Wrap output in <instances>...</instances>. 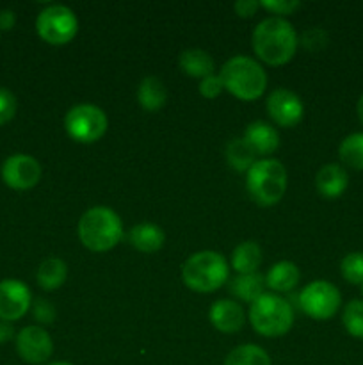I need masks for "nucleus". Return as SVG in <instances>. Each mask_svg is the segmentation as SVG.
<instances>
[{
    "mask_svg": "<svg viewBox=\"0 0 363 365\" xmlns=\"http://www.w3.org/2000/svg\"><path fill=\"white\" fill-rule=\"evenodd\" d=\"M349 185V175L340 164H324L315 177V187L319 195L326 200L340 198Z\"/></svg>",
    "mask_w": 363,
    "mask_h": 365,
    "instance_id": "nucleus-16",
    "label": "nucleus"
},
{
    "mask_svg": "<svg viewBox=\"0 0 363 365\" xmlns=\"http://www.w3.org/2000/svg\"><path fill=\"white\" fill-rule=\"evenodd\" d=\"M338 157L351 170L363 171V132H354L342 139Z\"/></svg>",
    "mask_w": 363,
    "mask_h": 365,
    "instance_id": "nucleus-26",
    "label": "nucleus"
},
{
    "mask_svg": "<svg viewBox=\"0 0 363 365\" xmlns=\"http://www.w3.org/2000/svg\"><path fill=\"white\" fill-rule=\"evenodd\" d=\"M68 278V266L59 257H48L43 260L36 273V280L43 291H57Z\"/></svg>",
    "mask_w": 363,
    "mask_h": 365,
    "instance_id": "nucleus-21",
    "label": "nucleus"
},
{
    "mask_svg": "<svg viewBox=\"0 0 363 365\" xmlns=\"http://www.w3.org/2000/svg\"><path fill=\"white\" fill-rule=\"evenodd\" d=\"M224 155H226L228 164L238 173H248L249 168L256 163L255 152L242 138L231 139L224 148Z\"/></svg>",
    "mask_w": 363,
    "mask_h": 365,
    "instance_id": "nucleus-24",
    "label": "nucleus"
},
{
    "mask_svg": "<svg viewBox=\"0 0 363 365\" xmlns=\"http://www.w3.org/2000/svg\"><path fill=\"white\" fill-rule=\"evenodd\" d=\"M209 319L221 334H237L244 328L246 314L235 299H217L210 307Z\"/></svg>",
    "mask_w": 363,
    "mask_h": 365,
    "instance_id": "nucleus-14",
    "label": "nucleus"
},
{
    "mask_svg": "<svg viewBox=\"0 0 363 365\" xmlns=\"http://www.w3.org/2000/svg\"><path fill=\"white\" fill-rule=\"evenodd\" d=\"M224 365H273L269 353L256 344H242L231 349Z\"/></svg>",
    "mask_w": 363,
    "mask_h": 365,
    "instance_id": "nucleus-25",
    "label": "nucleus"
},
{
    "mask_svg": "<svg viewBox=\"0 0 363 365\" xmlns=\"http://www.w3.org/2000/svg\"><path fill=\"white\" fill-rule=\"evenodd\" d=\"M46 365H75L71 362H53V364H46Z\"/></svg>",
    "mask_w": 363,
    "mask_h": 365,
    "instance_id": "nucleus-38",
    "label": "nucleus"
},
{
    "mask_svg": "<svg viewBox=\"0 0 363 365\" xmlns=\"http://www.w3.org/2000/svg\"><path fill=\"white\" fill-rule=\"evenodd\" d=\"M260 7L273 13L274 16L283 18L298 11L301 7V2L299 0H260Z\"/></svg>",
    "mask_w": 363,
    "mask_h": 365,
    "instance_id": "nucleus-29",
    "label": "nucleus"
},
{
    "mask_svg": "<svg viewBox=\"0 0 363 365\" xmlns=\"http://www.w3.org/2000/svg\"><path fill=\"white\" fill-rule=\"evenodd\" d=\"M342 323L351 337L363 341V299H351L342 312Z\"/></svg>",
    "mask_w": 363,
    "mask_h": 365,
    "instance_id": "nucleus-27",
    "label": "nucleus"
},
{
    "mask_svg": "<svg viewBox=\"0 0 363 365\" xmlns=\"http://www.w3.org/2000/svg\"><path fill=\"white\" fill-rule=\"evenodd\" d=\"M298 305L305 316L315 321H327L340 309L342 296L337 285L331 282L315 280L301 289Z\"/></svg>",
    "mask_w": 363,
    "mask_h": 365,
    "instance_id": "nucleus-9",
    "label": "nucleus"
},
{
    "mask_svg": "<svg viewBox=\"0 0 363 365\" xmlns=\"http://www.w3.org/2000/svg\"><path fill=\"white\" fill-rule=\"evenodd\" d=\"M36 31L48 45H68L78 32V18L68 6L52 4L39 11Z\"/></svg>",
    "mask_w": 363,
    "mask_h": 365,
    "instance_id": "nucleus-8",
    "label": "nucleus"
},
{
    "mask_svg": "<svg viewBox=\"0 0 363 365\" xmlns=\"http://www.w3.org/2000/svg\"><path fill=\"white\" fill-rule=\"evenodd\" d=\"M262 264V248L255 241H244L231 253V267L237 274L256 273Z\"/></svg>",
    "mask_w": 363,
    "mask_h": 365,
    "instance_id": "nucleus-22",
    "label": "nucleus"
},
{
    "mask_svg": "<svg viewBox=\"0 0 363 365\" xmlns=\"http://www.w3.org/2000/svg\"><path fill=\"white\" fill-rule=\"evenodd\" d=\"M223 91H224V84L223 81H221L219 75L214 73L210 75V77H205L203 81H199V93H201V96H205V98L214 100L217 98Z\"/></svg>",
    "mask_w": 363,
    "mask_h": 365,
    "instance_id": "nucleus-33",
    "label": "nucleus"
},
{
    "mask_svg": "<svg viewBox=\"0 0 363 365\" xmlns=\"http://www.w3.org/2000/svg\"><path fill=\"white\" fill-rule=\"evenodd\" d=\"M77 235L78 241L91 252H109L123 239V221L110 207H91L78 220Z\"/></svg>",
    "mask_w": 363,
    "mask_h": 365,
    "instance_id": "nucleus-2",
    "label": "nucleus"
},
{
    "mask_svg": "<svg viewBox=\"0 0 363 365\" xmlns=\"http://www.w3.org/2000/svg\"><path fill=\"white\" fill-rule=\"evenodd\" d=\"M32 307L31 289L16 278L0 282V319L13 323L21 319Z\"/></svg>",
    "mask_w": 363,
    "mask_h": 365,
    "instance_id": "nucleus-13",
    "label": "nucleus"
},
{
    "mask_svg": "<svg viewBox=\"0 0 363 365\" xmlns=\"http://www.w3.org/2000/svg\"><path fill=\"white\" fill-rule=\"evenodd\" d=\"M230 267L219 252L203 250L192 253L182 266V280L191 291L199 294L219 291L228 282Z\"/></svg>",
    "mask_w": 363,
    "mask_h": 365,
    "instance_id": "nucleus-4",
    "label": "nucleus"
},
{
    "mask_svg": "<svg viewBox=\"0 0 363 365\" xmlns=\"http://www.w3.org/2000/svg\"><path fill=\"white\" fill-rule=\"evenodd\" d=\"M242 139L248 143L249 148L255 152L256 157L270 155V153L280 148V134H278V130L273 125L262 120L249 123L246 127Z\"/></svg>",
    "mask_w": 363,
    "mask_h": 365,
    "instance_id": "nucleus-15",
    "label": "nucleus"
},
{
    "mask_svg": "<svg viewBox=\"0 0 363 365\" xmlns=\"http://www.w3.org/2000/svg\"><path fill=\"white\" fill-rule=\"evenodd\" d=\"M301 43L306 50L324 48V46L327 45V32L322 31V29H319V27L308 29V31L302 34Z\"/></svg>",
    "mask_w": 363,
    "mask_h": 365,
    "instance_id": "nucleus-32",
    "label": "nucleus"
},
{
    "mask_svg": "<svg viewBox=\"0 0 363 365\" xmlns=\"http://www.w3.org/2000/svg\"><path fill=\"white\" fill-rule=\"evenodd\" d=\"M31 309H32V316H34V319L38 321V323L50 324L56 321V307H53L48 299L45 298L34 299Z\"/></svg>",
    "mask_w": 363,
    "mask_h": 365,
    "instance_id": "nucleus-31",
    "label": "nucleus"
},
{
    "mask_svg": "<svg viewBox=\"0 0 363 365\" xmlns=\"http://www.w3.org/2000/svg\"><path fill=\"white\" fill-rule=\"evenodd\" d=\"M287 170L276 159H258L246 173V189L255 203L273 207L287 191Z\"/></svg>",
    "mask_w": 363,
    "mask_h": 365,
    "instance_id": "nucleus-5",
    "label": "nucleus"
},
{
    "mask_svg": "<svg viewBox=\"0 0 363 365\" xmlns=\"http://www.w3.org/2000/svg\"><path fill=\"white\" fill-rule=\"evenodd\" d=\"M18 109L16 96L6 88H0V127L6 123H9L14 118Z\"/></svg>",
    "mask_w": 363,
    "mask_h": 365,
    "instance_id": "nucleus-30",
    "label": "nucleus"
},
{
    "mask_svg": "<svg viewBox=\"0 0 363 365\" xmlns=\"http://www.w3.org/2000/svg\"><path fill=\"white\" fill-rule=\"evenodd\" d=\"M16 353L23 362L31 365L45 364L53 353V341L41 327H25L14 337Z\"/></svg>",
    "mask_w": 363,
    "mask_h": 365,
    "instance_id": "nucleus-11",
    "label": "nucleus"
},
{
    "mask_svg": "<svg viewBox=\"0 0 363 365\" xmlns=\"http://www.w3.org/2000/svg\"><path fill=\"white\" fill-rule=\"evenodd\" d=\"M265 278L258 273L237 274L230 284L231 294L242 302H248L249 305L256 302L262 294H265Z\"/></svg>",
    "mask_w": 363,
    "mask_h": 365,
    "instance_id": "nucleus-23",
    "label": "nucleus"
},
{
    "mask_svg": "<svg viewBox=\"0 0 363 365\" xmlns=\"http://www.w3.org/2000/svg\"><path fill=\"white\" fill-rule=\"evenodd\" d=\"M16 24V14L13 9H2L0 11V31H11Z\"/></svg>",
    "mask_w": 363,
    "mask_h": 365,
    "instance_id": "nucleus-35",
    "label": "nucleus"
},
{
    "mask_svg": "<svg viewBox=\"0 0 363 365\" xmlns=\"http://www.w3.org/2000/svg\"><path fill=\"white\" fill-rule=\"evenodd\" d=\"M340 273L345 282L352 285H363V252H352L342 259Z\"/></svg>",
    "mask_w": 363,
    "mask_h": 365,
    "instance_id": "nucleus-28",
    "label": "nucleus"
},
{
    "mask_svg": "<svg viewBox=\"0 0 363 365\" xmlns=\"http://www.w3.org/2000/svg\"><path fill=\"white\" fill-rule=\"evenodd\" d=\"M249 323L263 337H281L294 324V309L290 302L274 292H265L249 307Z\"/></svg>",
    "mask_w": 363,
    "mask_h": 365,
    "instance_id": "nucleus-6",
    "label": "nucleus"
},
{
    "mask_svg": "<svg viewBox=\"0 0 363 365\" xmlns=\"http://www.w3.org/2000/svg\"><path fill=\"white\" fill-rule=\"evenodd\" d=\"M4 184L14 191H28L41 180V164L28 153H13L2 164Z\"/></svg>",
    "mask_w": 363,
    "mask_h": 365,
    "instance_id": "nucleus-10",
    "label": "nucleus"
},
{
    "mask_svg": "<svg viewBox=\"0 0 363 365\" xmlns=\"http://www.w3.org/2000/svg\"><path fill=\"white\" fill-rule=\"evenodd\" d=\"M265 109L270 120L285 128L295 127L305 116V106H302L301 98L294 91L285 88L270 91L265 100Z\"/></svg>",
    "mask_w": 363,
    "mask_h": 365,
    "instance_id": "nucleus-12",
    "label": "nucleus"
},
{
    "mask_svg": "<svg viewBox=\"0 0 363 365\" xmlns=\"http://www.w3.org/2000/svg\"><path fill=\"white\" fill-rule=\"evenodd\" d=\"M224 89L242 100H258L267 89V73L262 64L249 56H233L223 64L219 73Z\"/></svg>",
    "mask_w": 363,
    "mask_h": 365,
    "instance_id": "nucleus-3",
    "label": "nucleus"
},
{
    "mask_svg": "<svg viewBox=\"0 0 363 365\" xmlns=\"http://www.w3.org/2000/svg\"><path fill=\"white\" fill-rule=\"evenodd\" d=\"M137 102L142 109L149 113L160 110L167 102L166 84L155 75L144 77L137 88Z\"/></svg>",
    "mask_w": 363,
    "mask_h": 365,
    "instance_id": "nucleus-20",
    "label": "nucleus"
},
{
    "mask_svg": "<svg viewBox=\"0 0 363 365\" xmlns=\"http://www.w3.org/2000/svg\"><path fill=\"white\" fill-rule=\"evenodd\" d=\"M109 120L103 109L95 103H77L64 116V130L73 141L96 143L105 135Z\"/></svg>",
    "mask_w": 363,
    "mask_h": 365,
    "instance_id": "nucleus-7",
    "label": "nucleus"
},
{
    "mask_svg": "<svg viewBox=\"0 0 363 365\" xmlns=\"http://www.w3.org/2000/svg\"><path fill=\"white\" fill-rule=\"evenodd\" d=\"M128 241L137 252L155 253L166 242V234L162 228L155 223H139L128 232Z\"/></svg>",
    "mask_w": 363,
    "mask_h": 365,
    "instance_id": "nucleus-17",
    "label": "nucleus"
},
{
    "mask_svg": "<svg viewBox=\"0 0 363 365\" xmlns=\"http://www.w3.org/2000/svg\"><path fill=\"white\" fill-rule=\"evenodd\" d=\"M362 291H363V285H362Z\"/></svg>",
    "mask_w": 363,
    "mask_h": 365,
    "instance_id": "nucleus-39",
    "label": "nucleus"
},
{
    "mask_svg": "<svg viewBox=\"0 0 363 365\" xmlns=\"http://www.w3.org/2000/svg\"><path fill=\"white\" fill-rule=\"evenodd\" d=\"M299 284V267L290 260L276 262L265 274V285L270 292H290Z\"/></svg>",
    "mask_w": 363,
    "mask_h": 365,
    "instance_id": "nucleus-18",
    "label": "nucleus"
},
{
    "mask_svg": "<svg viewBox=\"0 0 363 365\" xmlns=\"http://www.w3.org/2000/svg\"><path fill=\"white\" fill-rule=\"evenodd\" d=\"M16 335H14V328L13 324L7 323V321L0 319V344H6V342H9L11 339H14Z\"/></svg>",
    "mask_w": 363,
    "mask_h": 365,
    "instance_id": "nucleus-36",
    "label": "nucleus"
},
{
    "mask_svg": "<svg viewBox=\"0 0 363 365\" xmlns=\"http://www.w3.org/2000/svg\"><path fill=\"white\" fill-rule=\"evenodd\" d=\"M253 50L262 63L281 66L294 57L299 46L294 25L281 16L263 18L251 36Z\"/></svg>",
    "mask_w": 363,
    "mask_h": 365,
    "instance_id": "nucleus-1",
    "label": "nucleus"
},
{
    "mask_svg": "<svg viewBox=\"0 0 363 365\" xmlns=\"http://www.w3.org/2000/svg\"><path fill=\"white\" fill-rule=\"evenodd\" d=\"M233 9L238 16L251 18L260 9V2H256V0H238V2L233 4Z\"/></svg>",
    "mask_w": 363,
    "mask_h": 365,
    "instance_id": "nucleus-34",
    "label": "nucleus"
},
{
    "mask_svg": "<svg viewBox=\"0 0 363 365\" xmlns=\"http://www.w3.org/2000/svg\"><path fill=\"white\" fill-rule=\"evenodd\" d=\"M356 113H358L359 121H362V125H363V95L359 96L358 103H356Z\"/></svg>",
    "mask_w": 363,
    "mask_h": 365,
    "instance_id": "nucleus-37",
    "label": "nucleus"
},
{
    "mask_svg": "<svg viewBox=\"0 0 363 365\" xmlns=\"http://www.w3.org/2000/svg\"><path fill=\"white\" fill-rule=\"evenodd\" d=\"M178 66L182 68L184 73L194 78H205L214 75L216 64H214L212 56L206 50L201 48H187L178 57Z\"/></svg>",
    "mask_w": 363,
    "mask_h": 365,
    "instance_id": "nucleus-19",
    "label": "nucleus"
}]
</instances>
